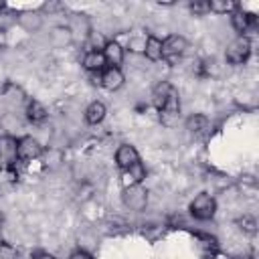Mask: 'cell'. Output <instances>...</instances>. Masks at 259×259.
I'll return each mask as SVG.
<instances>
[{
	"label": "cell",
	"mask_w": 259,
	"mask_h": 259,
	"mask_svg": "<svg viewBox=\"0 0 259 259\" xmlns=\"http://www.w3.org/2000/svg\"><path fill=\"white\" fill-rule=\"evenodd\" d=\"M251 55V40L247 36H237L227 45L225 59L229 65H243Z\"/></svg>",
	"instance_id": "obj_1"
},
{
	"label": "cell",
	"mask_w": 259,
	"mask_h": 259,
	"mask_svg": "<svg viewBox=\"0 0 259 259\" xmlns=\"http://www.w3.org/2000/svg\"><path fill=\"white\" fill-rule=\"evenodd\" d=\"M188 208H190V214H192L194 219H198V221H208V219H212L214 212H217V200H214L210 194L200 192L198 196H194V200L190 202Z\"/></svg>",
	"instance_id": "obj_2"
},
{
	"label": "cell",
	"mask_w": 259,
	"mask_h": 259,
	"mask_svg": "<svg viewBox=\"0 0 259 259\" xmlns=\"http://www.w3.org/2000/svg\"><path fill=\"white\" fill-rule=\"evenodd\" d=\"M121 200L123 204L134 210V212H140L146 208L148 204V190L142 186V184H134V186H125L123 188V194H121Z\"/></svg>",
	"instance_id": "obj_3"
},
{
	"label": "cell",
	"mask_w": 259,
	"mask_h": 259,
	"mask_svg": "<svg viewBox=\"0 0 259 259\" xmlns=\"http://www.w3.org/2000/svg\"><path fill=\"white\" fill-rule=\"evenodd\" d=\"M186 49H188V40L182 34H170L162 40V59L174 63L186 53Z\"/></svg>",
	"instance_id": "obj_4"
},
{
	"label": "cell",
	"mask_w": 259,
	"mask_h": 259,
	"mask_svg": "<svg viewBox=\"0 0 259 259\" xmlns=\"http://www.w3.org/2000/svg\"><path fill=\"white\" fill-rule=\"evenodd\" d=\"M40 154H42V146L36 138L24 136V138L16 140V160L30 162V160H36Z\"/></svg>",
	"instance_id": "obj_5"
},
{
	"label": "cell",
	"mask_w": 259,
	"mask_h": 259,
	"mask_svg": "<svg viewBox=\"0 0 259 259\" xmlns=\"http://www.w3.org/2000/svg\"><path fill=\"white\" fill-rule=\"evenodd\" d=\"M178 113H180V95H178V89L172 85L164 103H162V107H160V117H162L164 123L170 125L178 117Z\"/></svg>",
	"instance_id": "obj_6"
},
{
	"label": "cell",
	"mask_w": 259,
	"mask_h": 259,
	"mask_svg": "<svg viewBox=\"0 0 259 259\" xmlns=\"http://www.w3.org/2000/svg\"><path fill=\"white\" fill-rule=\"evenodd\" d=\"M123 73L119 67H105L101 73H99V85L105 87L107 91H115L123 85Z\"/></svg>",
	"instance_id": "obj_7"
},
{
	"label": "cell",
	"mask_w": 259,
	"mask_h": 259,
	"mask_svg": "<svg viewBox=\"0 0 259 259\" xmlns=\"http://www.w3.org/2000/svg\"><path fill=\"white\" fill-rule=\"evenodd\" d=\"M138 162H140V154H138V150H136L134 146L121 144V146L117 148V152H115V164H117L121 170H127V168H132V166L138 164Z\"/></svg>",
	"instance_id": "obj_8"
},
{
	"label": "cell",
	"mask_w": 259,
	"mask_h": 259,
	"mask_svg": "<svg viewBox=\"0 0 259 259\" xmlns=\"http://www.w3.org/2000/svg\"><path fill=\"white\" fill-rule=\"evenodd\" d=\"M231 24L233 28L239 32V36H245V32L255 24V16L243 8H237L231 12Z\"/></svg>",
	"instance_id": "obj_9"
},
{
	"label": "cell",
	"mask_w": 259,
	"mask_h": 259,
	"mask_svg": "<svg viewBox=\"0 0 259 259\" xmlns=\"http://www.w3.org/2000/svg\"><path fill=\"white\" fill-rule=\"evenodd\" d=\"M101 55L105 59V65L109 67H119L123 63V47L117 40H107L105 47L101 49Z\"/></svg>",
	"instance_id": "obj_10"
},
{
	"label": "cell",
	"mask_w": 259,
	"mask_h": 259,
	"mask_svg": "<svg viewBox=\"0 0 259 259\" xmlns=\"http://www.w3.org/2000/svg\"><path fill=\"white\" fill-rule=\"evenodd\" d=\"M146 178V168L142 162L134 164L127 170H121V180H123V188L125 186H134V184H142V180Z\"/></svg>",
	"instance_id": "obj_11"
},
{
	"label": "cell",
	"mask_w": 259,
	"mask_h": 259,
	"mask_svg": "<svg viewBox=\"0 0 259 259\" xmlns=\"http://www.w3.org/2000/svg\"><path fill=\"white\" fill-rule=\"evenodd\" d=\"M83 67L89 73H101L105 69V59H103L101 51H87L83 57Z\"/></svg>",
	"instance_id": "obj_12"
},
{
	"label": "cell",
	"mask_w": 259,
	"mask_h": 259,
	"mask_svg": "<svg viewBox=\"0 0 259 259\" xmlns=\"http://www.w3.org/2000/svg\"><path fill=\"white\" fill-rule=\"evenodd\" d=\"M105 113H107L105 103H101V101H91V103L87 105V109H85V121L91 123V125H97V123L103 121Z\"/></svg>",
	"instance_id": "obj_13"
},
{
	"label": "cell",
	"mask_w": 259,
	"mask_h": 259,
	"mask_svg": "<svg viewBox=\"0 0 259 259\" xmlns=\"http://www.w3.org/2000/svg\"><path fill=\"white\" fill-rule=\"evenodd\" d=\"M144 55H146V59H150V61H154V63L160 61V59H162V40H160L158 36H154V34L146 36Z\"/></svg>",
	"instance_id": "obj_14"
},
{
	"label": "cell",
	"mask_w": 259,
	"mask_h": 259,
	"mask_svg": "<svg viewBox=\"0 0 259 259\" xmlns=\"http://www.w3.org/2000/svg\"><path fill=\"white\" fill-rule=\"evenodd\" d=\"M47 117H49V111H47V107H45L42 103L30 101V103L26 105V119H28V121H32V123H42Z\"/></svg>",
	"instance_id": "obj_15"
},
{
	"label": "cell",
	"mask_w": 259,
	"mask_h": 259,
	"mask_svg": "<svg viewBox=\"0 0 259 259\" xmlns=\"http://www.w3.org/2000/svg\"><path fill=\"white\" fill-rule=\"evenodd\" d=\"M51 40L55 47H67L73 40V30L71 26H55L51 30Z\"/></svg>",
	"instance_id": "obj_16"
},
{
	"label": "cell",
	"mask_w": 259,
	"mask_h": 259,
	"mask_svg": "<svg viewBox=\"0 0 259 259\" xmlns=\"http://www.w3.org/2000/svg\"><path fill=\"white\" fill-rule=\"evenodd\" d=\"M18 24L28 32H36L42 24V16L36 14V12H24V14L18 16Z\"/></svg>",
	"instance_id": "obj_17"
},
{
	"label": "cell",
	"mask_w": 259,
	"mask_h": 259,
	"mask_svg": "<svg viewBox=\"0 0 259 259\" xmlns=\"http://www.w3.org/2000/svg\"><path fill=\"white\" fill-rule=\"evenodd\" d=\"M0 158L4 162L16 160V140L14 138H0Z\"/></svg>",
	"instance_id": "obj_18"
},
{
	"label": "cell",
	"mask_w": 259,
	"mask_h": 259,
	"mask_svg": "<svg viewBox=\"0 0 259 259\" xmlns=\"http://www.w3.org/2000/svg\"><path fill=\"white\" fill-rule=\"evenodd\" d=\"M170 87H172L170 81H162V83H158V85L154 87V91H152V103H154V107H156L158 111H160V107H162V103H164V99H166Z\"/></svg>",
	"instance_id": "obj_19"
},
{
	"label": "cell",
	"mask_w": 259,
	"mask_h": 259,
	"mask_svg": "<svg viewBox=\"0 0 259 259\" xmlns=\"http://www.w3.org/2000/svg\"><path fill=\"white\" fill-rule=\"evenodd\" d=\"M237 8H239V4L233 0H210L208 2V10L217 12V14H231Z\"/></svg>",
	"instance_id": "obj_20"
},
{
	"label": "cell",
	"mask_w": 259,
	"mask_h": 259,
	"mask_svg": "<svg viewBox=\"0 0 259 259\" xmlns=\"http://www.w3.org/2000/svg\"><path fill=\"white\" fill-rule=\"evenodd\" d=\"M206 125H208V117L204 113H192L186 119V130L192 132V134H198V132L206 130Z\"/></svg>",
	"instance_id": "obj_21"
},
{
	"label": "cell",
	"mask_w": 259,
	"mask_h": 259,
	"mask_svg": "<svg viewBox=\"0 0 259 259\" xmlns=\"http://www.w3.org/2000/svg\"><path fill=\"white\" fill-rule=\"evenodd\" d=\"M144 47H146V36H142V34H136L127 40V49L132 53H144Z\"/></svg>",
	"instance_id": "obj_22"
},
{
	"label": "cell",
	"mask_w": 259,
	"mask_h": 259,
	"mask_svg": "<svg viewBox=\"0 0 259 259\" xmlns=\"http://www.w3.org/2000/svg\"><path fill=\"white\" fill-rule=\"evenodd\" d=\"M0 259H18V251L14 245L2 241L0 243Z\"/></svg>",
	"instance_id": "obj_23"
},
{
	"label": "cell",
	"mask_w": 259,
	"mask_h": 259,
	"mask_svg": "<svg viewBox=\"0 0 259 259\" xmlns=\"http://www.w3.org/2000/svg\"><path fill=\"white\" fill-rule=\"evenodd\" d=\"M237 223H239V225H241V229H243L245 233H249V235H253V233H255V229H257L255 219H253V217H249V214H245V217H243V219H239Z\"/></svg>",
	"instance_id": "obj_24"
},
{
	"label": "cell",
	"mask_w": 259,
	"mask_h": 259,
	"mask_svg": "<svg viewBox=\"0 0 259 259\" xmlns=\"http://www.w3.org/2000/svg\"><path fill=\"white\" fill-rule=\"evenodd\" d=\"M188 8H190V12H194V14L200 16V14L208 12V2H190Z\"/></svg>",
	"instance_id": "obj_25"
},
{
	"label": "cell",
	"mask_w": 259,
	"mask_h": 259,
	"mask_svg": "<svg viewBox=\"0 0 259 259\" xmlns=\"http://www.w3.org/2000/svg\"><path fill=\"white\" fill-rule=\"evenodd\" d=\"M69 259H93V255L87 253L85 249H77V251H73V253L69 255Z\"/></svg>",
	"instance_id": "obj_26"
},
{
	"label": "cell",
	"mask_w": 259,
	"mask_h": 259,
	"mask_svg": "<svg viewBox=\"0 0 259 259\" xmlns=\"http://www.w3.org/2000/svg\"><path fill=\"white\" fill-rule=\"evenodd\" d=\"M6 45V28L4 26H0V49Z\"/></svg>",
	"instance_id": "obj_27"
},
{
	"label": "cell",
	"mask_w": 259,
	"mask_h": 259,
	"mask_svg": "<svg viewBox=\"0 0 259 259\" xmlns=\"http://www.w3.org/2000/svg\"><path fill=\"white\" fill-rule=\"evenodd\" d=\"M34 259H57L55 255H51V253H36L34 255Z\"/></svg>",
	"instance_id": "obj_28"
},
{
	"label": "cell",
	"mask_w": 259,
	"mask_h": 259,
	"mask_svg": "<svg viewBox=\"0 0 259 259\" xmlns=\"http://www.w3.org/2000/svg\"><path fill=\"white\" fill-rule=\"evenodd\" d=\"M2 223H4V214L0 212V227H2Z\"/></svg>",
	"instance_id": "obj_29"
}]
</instances>
